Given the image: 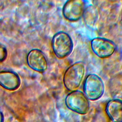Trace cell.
Instances as JSON below:
<instances>
[{
	"mask_svg": "<svg viewBox=\"0 0 122 122\" xmlns=\"http://www.w3.org/2000/svg\"><path fill=\"white\" fill-rule=\"evenodd\" d=\"M65 102L69 109L80 114H87L90 109L89 100L80 91L76 90L68 93L65 98Z\"/></svg>",
	"mask_w": 122,
	"mask_h": 122,
	"instance_id": "4",
	"label": "cell"
},
{
	"mask_svg": "<svg viewBox=\"0 0 122 122\" xmlns=\"http://www.w3.org/2000/svg\"><path fill=\"white\" fill-rule=\"evenodd\" d=\"M27 63L29 67L33 70L44 72L48 68V61L44 53L39 49L30 50L27 56Z\"/></svg>",
	"mask_w": 122,
	"mask_h": 122,
	"instance_id": "7",
	"label": "cell"
},
{
	"mask_svg": "<svg viewBox=\"0 0 122 122\" xmlns=\"http://www.w3.org/2000/svg\"><path fill=\"white\" fill-rule=\"evenodd\" d=\"M91 47L93 52L100 58L110 57L116 49V46L113 41L102 37H96L92 39Z\"/></svg>",
	"mask_w": 122,
	"mask_h": 122,
	"instance_id": "5",
	"label": "cell"
},
{
	"mask_svg": "<svg viewBox=\"0 0 122 122\" xmlns=\"http://www.w3.org/2000/svg\"><path fill=\"white\" fill-rule=\"evenodd\" d=\"M83 16L85 23L89 27H93L98 19L97 11L93 6H89L86 8Z\"/></svg>",
	"mask_w": 122,
	"mask_h": 122,
	"instance_id": "10",
	"label": "cell"
},
{
	"mask_svg": "<svg viewBox=\"0 0 122 122\" xmlns=\"http://www.w3.org/2000/svg\"><path fill=\"white\" fill-rule=\"evenodd\" d=\"M7 56V51L6 47L0 44V62L4 61Z\"/></svg>",
	"mask_w": 122,
	"mask_h": 122,
	"instance_id": "11",
	"label": "cell"
},
{
	"mask_svg": "<svg viewBox=\"0 0 122 122\" xmlns=\"http://www.w3.org/2000/svg\"><path fill=\"white\" fill-rule=\"evenodd\" d=\"M51 47L56 57L59 59H63L71 53L73 48V42L68 33L61 31L53 36Z\"/></svg>",
	"mask_w": 122,
	"mask_h": 122,
	"instance_id": "2",
	"label": "cell"
},
{
	"mask_svg": "<svg viewBox=\"0 0 122 122\" xmlns=\"http://www.w3.org/2000/svg\"><path fill=\"white\" fill-rule=\"evenodd\" d=\"M4 122V116L3 113L0 112V122Z\"/></svg>",
	"mask_w": 122,
	"mask_h": 122,
	"instance_id": "12",
	"label": "cell"
},
{
	"mask_svg": "<svg viewBox=\"0 0 122 122\" xmlns=\"http://www.w3.org/2000/svg\"><path fill=\"white\" fill-rule=\"evenodd\" d=\"M20 80L16 72L11 71H0V85L9 91L17 90L20 86Z\"/></svg>",
	"mask_w": 122,
	"mask_h": 122,
	"instance_id": "8",
	"label": "cell"
},
{
	"mask_svg": "<svg viewBox=\"0 0 122 122\" xmlns=\"http://www.w3.org/2000/svg\"><path fill=\"white\" fill-rule=\"evenodd\" d=\"M86 8L84 0H69L63 6V15L66 20L70 21H76L83 16Z\"/></svg>",
	"mask_w": 122,
	"mask_h": 122,
	"instance_id": "6",
	"label": "cell"
},
{
	"mask_svg": "<svg viewBox=\"0 0 122 122\" xmlns=\"http://www.w3.org/2000/svg\"><path fill=\"white\" fill-rule=\"evenodd\" d=\"M85 72L84 64L81 61L76 62L66 70L63 81L66 89L70 91H76L81 85Z\"/></svg>",
	"mask_w": 122,
	"mask_h": 122,
	"instance_id": "1",
	"label": "cell"
},
{
	"mask_svg": "<svg viewBox=\"0 0 122 122\" xmlns=\"http://www.w3.org/2000/svg\"><path fill=\"white\" fill-rule=\"evenodd\" d=\"M104 84L102 79L95 74H90L86 77L83 85L84 94L91 101L99 99L104 93Z\"/></svg>",
	"mask_w": 122,
	"mask_h": 122,
	"instance_id": "3",
	"label": "cell"
},
{
	"mask_svg": "<svg viewBox=\"0 0 122 122\" xmlns=\"http://www.w3.org/2000/svg\"><path fill=\"white\" fill-rule=\"evenodd\" d=\"M105 112L112 122H122V100L114 99L109 101Z\"/></svg>",
	"mask_w": 122,
	"mask_h": 122,
	"instance_id": "9",
	"label": "cell"
}]
</instances>
